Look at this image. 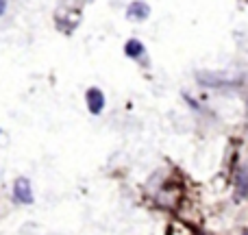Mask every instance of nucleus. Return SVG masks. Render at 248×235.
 <instances>
[{
	"instance_id": "obj_4",
	"label": "nucleus",
	"mask_w": 248,
	"mask_h": 235,
	"mask_svg": "<svg viewBox=\"0 0 248 235\" xmlns=\"http://www.w3.org/2000/svg\"><path fill=\"white\" fill-rule=\"evenodd\" d=\"M124 50H126V55L128 57H140L141 52H144V46H141V42H137V39H128L126 42V46H124Z\"/></svg>"
},
{
	"instance_id": "obj_2",
	"label": "nucleus",
	"mask_w": 248,
	"mask_h": 235,
	"mask_svg": "<svg viewBox=\"0 0 248 235\" xmlns=\"http://www.w3.org/2000/svg\"><path fill=\"white\" fill-rule=\"evenodd\" d=\"M87 107H90L92 113H100L105 107V96L100 90H96V87H92L90 92H87Z\"/></svg>"
},
{
	"instance_id": "obj_3",
	"label": "nucleus",
	"mask_w": 248,
	"mask_h": 235,
	"mask_svg": "<svg viewBox=\"0 0 248 235\" xmlns=\"http://www.w3.org/2000/svg\"><path fill=\"white\" fill-rule=\"evenodd\" d=\"M148 13H150V9L146 2H133V4H128V9H126V16L131 17V20H146Z\"/></svg>"
},
{
	"instance_id": "obj_6",
	"label": "nucleus",
	"mask_w": 248,
	"mask_h": 235,
	"mask_svg": "<svg viewBox=\"0 0 248 235\" xmlns=\"http://www.w3.org/2000/svg\"><path fill=\"white\" fill-rule=\"evenodd\" d=\"M246 235H248V233H246Z\"/></svg>"
},
{
	"instance_id": "obj_5",
	"label": "nucleus",
	"mask_w": 248,
	"mask_h": 235,
	"mask_svg": "<svg viewBox=\"0 0 248 235\" xmlns=\"http://www.w3.org/2000/svg\"><path fill=\"white\" fill-rule=\"evenodd\" d=\"M4 9H7V0H0V16L4 13Z\"/></svg>"
},
{
	"instance_id": "obj_1",
	"label": "nucleus",
	"mask_w": 248,
	"mask_h": 235,
	"mask_svg": "<svg viewBox=\"0 0 248 235\" xmlns=\"http://www.w3.org/2000/svg\"><path fill=\"white\" fill-rule=\"evenodd\" d=\"M13 194H16V198L17 201H22V203L33 201V189H31L29 179H17L16 185H13Z\"/></svg>"
}]
</instances>
